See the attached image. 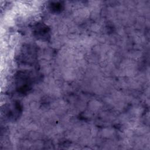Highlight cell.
<instances>
[{
	"instance_id": "cell-1",
	"label": "cell",
	"mask_w": 150,
	"mask_h": 150,
	"mask_svg": "<svg viewBox=\"0 0 150 150\" xmlns=\"http://www.w3.org/2000/svg\"><path fill=\"white\" fill-rule=\"evenodd\" d=\"M34 35L37 38L47 40L50 37V29L43 23H38L33 28Z\"/></svg>"
},
{
	"instance_id": "cell-2",
	"label": "cell",
	"mask_w": 150,
	"mask_h": 150,
	"mask_svg": "<svg viewBox=\"0 0 150 150\" xmlns=\"http://www.w3.org/2000/svg\"><path fill=\"white\" fill-rule=\"evenodd\" d=\"M63 8V5L62 2H52L50 5V9L54 12H59Z\"/></svg>"
}]
</instances>
